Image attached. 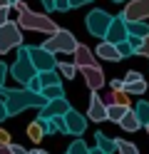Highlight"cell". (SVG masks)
<instances>
[{
  "instance_id": "obj_1",
  "label": "cell",
  "mask_w": 149,
  "mask_h": 154,
  "mask_svg": "<svg viewBox=\"0 0 149 154\" xmlns=\"http://www.w3.org/2000/svg\"><path fill=\"white\" fill-rule=\"evenodd\" d=\"M0 97H3V102H5L8 117H15V114L25 112L30 107H42V104L47 102L40 92H30L27 87H23V90H5V87H0Z\"/></svg>"
},
{
  "instance_id": "obj_2",
  "label": "cell",
  "mask_w": 149,
  "mask_h": 154,
  "mask_svg": "<svg viewBox=\"0 0 149 154\" xmlns=\"http://www.w3.org/2000/svg\"><path fill=\"white\" fill-rule=\"evenodd\" d=\"M17 27L20 30H33V32H45V35H52L57 32V23L47 15H40L35 10H20V17H17Z\"/></svg>"
},
{
  "instance_id": "obj_3",
  "label": "cell",
  "mask_w": 149,
  "mask_h": 154,
  "mask_svg": "<svg viewBox=\"0 0 149 154\" xmlns=\"http://www.w3.org/2000/svg\"><path fill=\"white\" fill-rule=\"evenodd\" d=\"M45 50L47 52H75V47H77V40H75V35L70 32V30H62V27H57V32H52L45 40Z\"/></svg>"
},
{
  "instance_id": "obj_4",
  "label": "cell",
  "mask_w": 149,
  "mask_h": 154,
  "mask_svg": "<svg viewBox=\"0 0 149 154\" xmlns=\"http://www.w3.org/2000/svg\"><path fill=\"white\" fill-rule=\"evenodd\" d=\"M10 75H13L20 85H27V82L37 75V72H35V67H33V62H30V57H27V47H25V45H20V50H17V60L13 62V67H10Z\"/></svg>"
},
{
  "instance_id": "obj_5",
  "label": "cell",
  "mask_w": 149,
  "mask_h": 154,
  "mask_svg": "<svg viewBox=\"0 0 149 154\" xmlns=\"http://www.w3.org/2000/svg\"><path fill=\"white\" fill-rule=\"evenodd\" d=\"M20 45H23V32H20L17 23H10V20L3 23L0 25V55H5Z\"/></svg>"
},
{
  "instance_id": "obj_6",
  "label": "cell",
  "mask_w": 149,
  "mask_h": 154,
  "mask_svg": "<svg viewBox=\"0 0 149 154\" xmlns=\"http://www.w3.org/2000/svg\"><path fill=\"white\" fill-rule=\"evenodd\" d=\"M85 23H87V32L89 35L104 40V32H107L109 23H112V15H109L107 10H102V8H97V10H89V15H87Z\"/></svg>"
},
{
  "instance_id": "obj_7",
  "label": "cell",
  "mask_w": 149,
  "mask_h": 154,
  "mask_svg": "<svg viewBox=\"0 0 149 154\" xmlns=\"http://www.w3.org/2000/svg\"><path fill=\"white\" fill-rule=\"evenodd\" d=\"M25 47H27V57H30V62H33L35 72H47V70H55L57 60H55V55H52V52H47L42 45H40V47L25 45Z\"/></svg>"
},
{
  "instance_id": "obj_8",
  "label": "cell",
  "mask_w": 149,
  "mask_h": 154,
  "mask_svg": "<svg viewBox=\"0 0 149 154\" xmlns=\"http://www.w3.org/2000/svg\"><path fill=\"white\" fill-rule=\"evenodd\" d=\"M124 23H142L149 17V0H132L122 10Z\"/></svg>"
},
{
  "instance_id": "obj_9",
  "label": "cell",
  "mask_w": 149,
  "mask_h": 154,
  "mask_svg": "<svg viewBox=\"0 0 149 154\" xmlns=\"http://www.w3.org/2000/svg\"><path fill=\"white\" fill-rule=\"evenodd\" d=\"M62 119H65V129H67V134H75V137H82V134H85V129H87V119H85L77 109L70 107V109L62 114Z\"/></svg>"
},
{
  "instance_id": "obj_10",
  "label": "cell",
  "mask_w": 149,
  "mask_h": 154,
  "mask_svg": "<svg viewBox=\"0 0 149 154\" xmlns=\"http://www.w3.org/2000/svg\"><path fill=\"white\" fill-rule=\"evenodd\" d=\"M122 92H124V94H144V92H147L144 77L139 75L137 70H129L127 77L122 80Z\"/></svg>"
},
{
  "instance_id": "obj_11",
  "label": "cell",
  "mask_w": 149,
  "mask_h": 154,
  "mask_svg": "<svg viewBox=\"0 0 149 154\" xmlns=\"http://www.w3.org/2000/svg\"><path fill=\"white\" fill-rule=\"evenodd\" d=\"M104 40H107V42H112V45L127 40V23H124L122 13H119L117 17H112V23H109L107 32H104Z\"/></svg>"
},
{
  "instance_id": "obj_12",
  "label": "cell",
  "mask_w": 149,
  "mask_h": 154,
  "mask_svg": "<svg viewBox=\"0 0 149 154\" xmlns=\"http://www.w3.org/2000/svg\"><path fill=\"white\" fill-rule=\"evenodd\" d=\"M79 72H82L85 77V82H87V87L97 92V90H102V85H104V75L102 70H99V65H87V67H77Z\"/></svg>"
},
{
  "instance_id": "obj_13",
  "label": "cell",
  "mask_w": 149,
  "mask_h": 154,
  "mask_svg": "<svg viewBox=\"0 0 149 154\" xmlns=\"http://www.w3.org/2000/svg\"><path fill=\"white\" fill-rule=\"evenodd\" d=\"M70 109V102L65 97H60V100H50L45 102L42 107H40V119H50V117H62V114Z\"/></svg>"
},
{
  "instance_id": "obj_14",
  "label": "cell",
  "mask_w": 149,
  "mask_h": 154,
  "mask_svg": "<svg viewBox=\"0 0 149 154\" xmlns=\"http://www.w3.org/2000/svg\"><path fill=\"white\" fill-rule=\"evenodd\" d=\"M87 117L92 122H104L107 119V104L99 100L97 92H92V97H89V112H87Z\"/></svg>"
},
{
  "instance_id": "obj_15",
  "label": "cell",
  "mask_w": 149,
  "mask_h": 154,
  "mask_svg": "<svg viewBox=\"0 0 149 154\" xmlns=\"http://www.w3.org/2000/svg\"><path fill=\"white\" fill-rule=\"evenodd\" d=\"M75 67H87V65H97L95 62V55H92V50H89L87 45H82V42H77V47H75Z\"/></svg>"
},
{
  "instance_id": "obj_16",
  "label": "cell",
  "mask_w": 149,
  "mask_h": 154,
  "mask_svg": "<svg viewBox=\"0 0 149 154\" xmlns=\"http://www.w3.org/2000/svg\"><path fill=\"white\" fill-rule=\"evenodd\" d=\"M97 55H99V60H109V62L122 60V57H119V52H117V47H114L112 42H107V40H102V42L97 45Z\"/></svg>"
},
{
  "instance_id": "obj_17",
  "label": "cell",
  "mask_w": 149,
  "mask_h": 154,
  "mask_svg": "<svg viewBox=\"0 0 149 154\" xmlns=\"http://www.w3.org/2000/svg\"><path fill=\"white\" fill-rule=\"evenodd\" d=\"M95 142H97V149H99V152H104V154L117 152V142H114V139H109L107 134H102V132H97V134H95Z\"/></svg>"
},
{
  "instance_id": "obj_18",
  "label": "cell",
  "mask_w": 149,
  "mask_h": 154,
  "mask_svg": "<svg viewBox=\"0 0 149 154\" xmlns=\"http://www.w3.org/2000/svg\"><path fill=\"white\" fill-rule=\"evenodd\" d=\"M117 124H119L124 132H137V129H139V122H137V117H134V112H132V109H127V112H124V117L119 119Z\"/></svg>"
},
{
  "instance_id": "obj_19",
  "label": "cell",
  "mask_w": 149,
  "mask_h": 154,
  "mask_svg": "<svg viewBox=\"0 0 149 154\" xmlns=\"http://www.w3.org/2000/svg\"><path fill=\"white\" fill-rule=\"evenodd\" d=\"M132 112H134V117L139 122V127H147L149 124V102H137V107Z\"/></svg>"
},
{
  "instance_id": "obj_20",
  "label": "cell",
  "mask_w": 149,
  "mask_h": 154,
  "mask_svg": "<svg viewBox=\"0 0 149 154\" xmlns=\"http://www.w3.org/2000/svg\"><path fill=\"white\" fill-rule=\"evenodd\" d=\"M129 109V104H107V119L109 122H119V119H122L124 117V112Z\"/></svg>"
},
{
  "instance_id": "obj_21",
  "label": "cell",
  "mask_w": 149,
  "mask_h": 154,
  "mask_svg": "<svg viewBox=\"0 0 149 154\" xmlns=\"http://www.w3.org/2000/svg\"><path fill=\"white\" fill-rule=\"evenodd\" d=\"M40 87H50V85H60V75L57 70H47V72H37Z\"/></svg>"
},
{
  "instance_id": "obj_22",
  "label": "cell",
  "mask_w": 149,
  "mask_h": 154,
  "mask_svg": "<svg viewBox=\"0 0 149 154\" xmlns=\"http://www.w3.org/2000/svg\"><path fill=\"white\" fill-rule=\"evenodd\" d=\"M127 35H132V37H144L149 35V25L142 20V23H127Z\"/></svg>"
},
{
  "instance_id": "obj_23",
  "label": "cell",
  "mask_w": 149,
  "mask_h": 154,
  "mask_svg": "<svg viewBox=\"0 0 149 154\" xmlns=\"http://www.w3.org/2000/svg\"><path fill=\"white\" fill-rule=\"evenodd\" d=\"M40 94L50 102V100H60V97H65V90H62V85H50V87H42L40 90Z\"/></svg>"
},
{
  "instance_id": "obj_24",
  "label": "cell",
  "mask_w": 149,
  "mask_h": 154,
  "mask_svg": "<svg viewBox=\"0 0 149 154\" xmlns=\"http://www.w3.org/2000/svg\"><path fill=\"white\" fill-rule=\"evenodd\" d=\"M117 142V152L119 154H139V147L132 142H127V139H114Z\"/></svg>"
},
{
  "instance_id": "obj_25",
  "label": "cell",
  "mask_w": 149,
  "mask_h": 154,
  "mask_svg": "<svg viewBox=\"0 0 149 154\" xmlns=\"http://www.w3.org/2000/svg\"><path fill=\"white\" fill-rule=\"evenodd\" d=\"M55 70H60V75L67 77V80H72V77L77 75V67H75L72 62H57V65H55Z\"/></svg>"
},
{
  "instance_id": "obj_26",
  "label": "cell",
  "mask_w": 149,
  "mask_h": 154,
  "mask_svg": "<svg viewBox=\"0 0 149 154\" xmlns=\"http://www.w3.org/2000/svg\"><path fill=\"white\" fill-rule=\"evenodd\" d=\"M27 134H30V139H33V142H40V139L45 137V132H42V127H40V122H37V119L27 127Z\"/></svg>"
},
{
  "instance_id": "obj_27",
  "label": "cell",
  "mask_w": 149,
  "mask_h": 154,
  "mask_svg": "<svg viewBox=\"0 0 149 154\" xmlns=\"http://www.w3.org/2000/svg\"><path fill=\"white\" fill-rule=\"evenodd\" d=\"M67 154H89V147H87V144H85L82 139H75L72 144H70Z\"/></svg>"
},
{
  "instance_id": "obj_28",
  "label": "cell",
  "mask_w": 149,
  "mask_h": 154,
  "mask_svg": "<svg viewBox=\"0 0 149 154\" xmlns=\"http://www.w3.org/2000/svg\"><path fill=\"white\" fill-rule=\"evenodd\" d=\"M104 104H127V94L122 90H112V97H109V102Z\"/></svg>"
},
{
  "instance_id": "obj_29",
  "label": "cell",
  "mask_w": 149,
  "mask_h": 154,
  "mask_svg": "<svg viewBox=\"0 0 149 154\" xmlns=\"http://www.w3.org/2000/svg\"><path fill=\"white\" fill-rule=\"evenodd\" d=\"M114 47H117V52H119V57H129V55H134V50H132V47H129V42H127V40H122V42H117Z\"/></svg>"
},
{
  "instance_id": "obj_30",
  "label": "cell",
  "mask_w": 149,
  "mask_h": 154,
  "mask_svg": "<svg viewBox=\"0 0 149 154\" xmlns=\"http://www.w3.org/2000/svg\"><path fill=\"white\" fill-rule=\"evenodd\" d=\"M134 55H144V57H149V35H144L142 40H139V47L134 50Z\"/></svg>"
},
{
  "instance_id": "obj_31",
  "label": "cell",
  "mask_w": 149,
  "mask_h": 154,
  "mask_svg": "<svg viewBox=\"0 0 149 154\" xmlns=\"http://www.w3.org/2000/svg\"><path fill=\"white\" fill-rule=\"evenodd\" d=\"M25 87L30 90V92H40V90H42V87H40V80H37V75L33 77V80H30L27 85H25Z\"/></svg>"
},
{
  "instance_id": "obj_32",
  "label": "cell",
  "mask_w": 149,
  "mask_h": 154,
  "mask_svg": "<svg viewBox=\"0 0 149 154\" xmlns=\"http://www.w3.org/2000/svg\"><path fill=\"white\" fill-rule=\"evenodd\" d=\"M55 10L67 13V10H70V3H67V0H55Z\"/></svg>"
},
{
  "instance_id": "obj_33",
  "label": "cell",
  "mask_w": 149,
  "mask_h": 154,
  "mask_svg": "<svg viewBox=\"0 0 149 154\" xmlns=\"http://www.w3.org/2000/svg\"><path fill=\"white\" fill-rule=\"evenodd\" d=\"M5 77H8V65H5V62H0V87H3Z\"/></svg>"
},
{
  "instance_id": "obj_34",
  "label": "cell",
  "mask_w": 149,
  "mask_h": 154,
  "mask_svg": "<svg viewBox=\"0 0 149 154\" xmlns=\"http://www.w3.org/2000/svg\"><path fill=\"white\" fill-rule=\"evenodd\" d=\"M10 152H13V154H27V149L20 147V144H10Z\"/></svg>"
},
{
  "instance_id": "obj_35",
  "label": "cell",
  "mask_w": 149,
  "mask_h": 154,
  "mask_svg": "<svg viewBox=\"0 0 149 154\" xmlns=\"http://www.w3.org/2000/svg\"><path fill=\"white\" fill-rule=\"evenodd\" d=\"M67 3H70V8H82L87 3H92V0H67Z\"/></svg>"
},
{
  "instance_id": "obj_36",
  "label": "cell",
  "mask_w": 149,
  "mask_h": 154,
  "mask_svg": "<svg viewBox=\"0 0 149 154\" xmlns=\"http://www.w3.org/2000/svg\"><path fill=\"white\" fill-rule=\"evenodd\" d=\"M8 119V109H5V102H3V97H0V122H5Z\"/></svg>"
},
{
  "instance_id": "obj_37",
  "label": "cell",
  "mask_w": 149,
  "mask_h": 154,
  "mask_svg": "<svg viewBox=\"0 0 149 154\" xmlns=\"http://www.w3.org/2000/svg\"><path fill=\"white\" fill-rule=\"evenodd\" d=\"M8 10H10V8H0V25L8 23Z\"/></svg>"
},
{
  "instance_id": "obj_38",
  "label": "cell",
  "mask_w": 149,
  "mask_h": 154,
  "mask_svg": "<svg viewBox=\"0 0 149 154\" xmlns=\"http://www.w3.org/2000/svg\"><path fill=\"white\" fill-rule=\"evenodd\" d=\"M42 5H45V10H55V0H42Z\"/></svg>"
},
{
  "instance_id": "obj_39",
  "label": "cell",
  "mask_w": 149,
  "mask_h": 154,
  "mask_svg": "<svg viewBox=\"0 0 149 154\" xmlns=\"http://www.w3.org/2000/svg\"><path fill=\"white\" fill-rule=\"evenodd\" d=\"M109 85H112V90H122V80H112Z\"/></svg>"
},
{
  "instance_id": "obj_40",
  "label": "cell",
  "mask_w": 149,
  "mask_h": 154,
  "mask_svg": "<svg viewBox=\"0 0 149 154\" xmlns=\"http://www.w3.org/2000/svg\"><path fill=\"white\" fill-rule=\"evenodd\" d=\"M0 154H13L10 152V144H0Z\"/></svg>"
},
{
  "instance_id": "obj_41",
  "label": "cell",
  "mask_w": 149,
  "mask_h": 154,
  "mask_svg": "<svg viewBox=\"0 0 149 154\" xmlns=\"http://www.w3.org/2000/svg\"><path fill=\"white\" fill-rule=\"evenodd\" d=\"M27 154H50V152H45V149H33V152H27Z\"/></svg>"
},
{
  "instance_id": "obj_42",
  "label": "cell",
  "mask_w": 149,
  "mask_h": 154,
  "mask_svg": "<svg viewBox=\"0 0 149 154\" xmlns=\"http://www.w3.org/2000/svg\"><path fill=\"white\" fill-rule=\"evenodd\" d=\"M13 3H10V0H0V8H10Z\"/></svg>"
},
{
  "instance_id": "obj_43",
  "label": "cell",
  "mask_w": 149,
  "mask_h": 154,
  "mask_svg": "<svg viewBox=\"0 0 149 154\" xmlns=\"http://www.w3.org/2000/svg\"><path fill=\"white\" fill-rule=\"evenodd\" d=\"M89 154H104V152H99V149L95 147V149H89Z\"/></svg>"
},
{
  "instance_id": "obj_44",
  "label": "cell",
  "mask_w": 149,
  "mask_h": 154,
  "mask_svg": "<svg viewBox=\"0 0 149 154\" xmlns=\"http://www.w3.org/2000/svg\"><path fill=\"white\" fill-rule=\"evenodd\" d=\"M112 3H127V0H112Z\"/></svg>"
},
{
  "instance_id": "obj_45",
  "label": "cell",
  "mask_w": 149,
  "mask_h": 154,
  "mask_svg": "<svg viewBox=\"0 0 149 154\" xmlns=\"http://www.w3.org/2000/svg\"><path fill=\"white\" fill-rule=\"evenodd\" d=\"M147 132H149V124H147Z\"/></svg>"
},
{
  "instance_id": "obj_46",
  "label": "cell",
  "mask_w": 149,
  "mask_h": 154,
  "mask_svg": "<svg viewBox=\"0 0 149 154\" xmlns=\"http://www.w3.org/2000/svg\"><path fill=\"white\" fill-rule=\"evenodd\" d=\"M10 3H13V0H10Z\"/></svg>"
}]
</instances>
